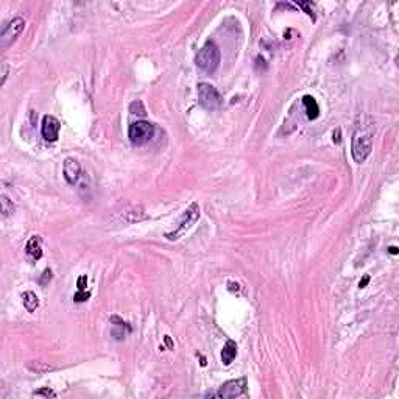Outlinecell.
<instances>
[{
	"mask_svg": "<svg viewBox=\"0 0 399 399\" xmlns=\"http://www.w3.org/2000/svg\"><path fill=\"white\" fill-rule=\"evenodd\" d=\"M373 151V134L365 126H357L351 139V155L356 162L362 164Z\"/></svg>",
	"mask_w": 399,
	"mask_h": 399,
	"instance_id": "obj_1",
	"label": "cell"
},
{
	"mask_svg": "<svg viewBox=\"0 0 399 399\" xmlns=\"http://www.w3.org/2000/svg\"><path fill=\"white\" fill-rule=\"evenodd\" d=\"M195 62L198 69H201L206 74H212L217 70L220 64V50L217 47V44L212 41H207L201 49L198 50Z\"/></svg>",
	"mask_w": 399,
	"mask_h": 399,
	"instance_id": "obj_2",
	"label": "cell"
},
{
	"mask_svg": "<svg viewBox=\"0 0 399 399\" xmlns=\"http://www.w3.org/2000/svg\"><path fill=\"white\" fill-rule=\"evenodd\" d=\"M200 219V206L198 203H192L190 204L187 209L184 211L183 217H181V220H179V225L176 226V229L173 232H167L166 234V237L169 240H178L179 237H183V235L192 228V226L195 225V222Z\"/></svg>",
	"mask_w": 399,
	"mask_h": 399,
	"instance_id": "obj_3",
	"label": "cell"
},
{
	"mask_svg": "<svg viewBox=\"0 0 399 399\" xmlns=\"http://www.w3.org/2000/svg\"><path fill=\"white\" fill-rule=\"evenodd\" d=\"M153 136H155V125L150 122L138 120L131 123L128 128V138L136 147H142V145L148 143Z\"/></svg>",
	"mask_w": 399,
	"mask_h": 399,
	"instance_id": "obj_4",
	"label": "cell"
},
{
	"mask_svg": "<svg viewBox=\"0 0 399 399\" xmlns=\"http://www.w3.org/2000/svg\"><path fill=\"white\" fill-rule=\"evenodd\" d=\"M198 102L204 110L215 111L219 110L223 103V98L220 92L209 83H200L198 85Z\"/></svg>",
	"mask_w": 399,
	"mask_h": 399,
	"instance_id": "obj_5",
	"label": "cell"
},
{
	"mask_svg": "<svg viewBox=\"0 0 399 399\" xmlns=\"http://www.w3.org/2000/svg\"><path fill=\"white\" fill-rule=\"evenodd\" d=\"M25 28V21L22 17H13L11 21H8L3 28L2 33H0V49L6 50L8 47L16 42V39L19 38V34L24 31Z\"/></svg>",
	"mask_w": 399,
	"mask_h": 399,
	"instance_id": "obj_6",
	"label": "cell"
},
{
	"mask_svg": "<svg viewBox=\"0 0 399 399\" xmlns=\"http://www.w3.org/2000/svg\"><path fill=\"white\" fill-rule=\"evenodd\" d=\"M247 393V379L240 377V379H232L225 382L217 392L207 393V398H220V399H232V398H239L242 395Z\"/></svg>",
	"mask_w": 399,
	"mask_h": 399,
	"instance_id": "obj_7",
	"label": "cell"
},
{
	"mask_svg": "<svg viewBox=\"0 0 399 399\" xmlns=\"http://www.w3.org/2000/svg\"><path fill=\"white\" fill-rule=\"evenodd\" d=\"M59 130H61V122L55 115H44L42 123H41V134L47 142H57L59 138Z\"/></svg>",
	"mask_w": 399,
	"mask_h": 399,
	"instance_id": "obj_8",
	"label": "cell"
},
{
	"mask_svg": "<svg viewBox=\"0 0 399 399\" xmlns=\"http://www.w3.org/2000/svg\"><path fill=\"white\" fill-rule=\"evenodd\" d=\"M62 173H64L66 181L70 186H75L81 176V166L74 158H67L62 164Z\"/></svg>",
	"mask_w": 399,
	"mask_h": 399,
	"instance_id": "obj_9",
	"label": "cell"
},
{
	"mask_svg": "<svg viewBox=\"0 0 399 399\" xmlns=\"http://www.w3.org/2000/svg\"><path fill=\"white\" fill-rule=\"evenodd\" d=\"M25 253L31 257V260H39L42 257V240L39 235H31L27 242Z\"/></svg>",
	"mask_w": 399,
	"mask_h": 399,
	"instance_id": "obj_10",
	"label": "cell"
},
{
	"mask_svg": "<svg viewBox=\"0 0 399 399\" xmlns=\"http://www.w3.org/2000/svg\"><path fill=\"white\" fill-rule=\"evenodd\" d=\"M235 356H237V344L234 340H228L225 343V348L222 351V362L223 365H231Z\"/></svg>",
	"mask_w": 399,
	"mask_h": 399,
	"instance_id": "obj_11",
	"label": "cell"
},
{
	"mask_svg": "<svg viewBox=\"0 0 399 399\" xmlns=\"http://www.w3.org/2000/svg\"><path fill=\"white\" fill-rule=\"evenodd\" d=\"M27 370L31 371L34 374H44V373H50V371L57 370L55 365L49 364V362H41V360H31L27 364Z\"/></svg>",
	"mask_w": 399,
	"mask_h": 399,
	"instance_id": "obj_12",
	"label": "cell"
},
{
	"mask_svg": "<svg viewBox=\"0 0 399 399\" xmlns=\"http://www.w3.org/2000/svg\"><path fill=\"white\" fill-rule=\"evenodd\" d=\"M303 105L306 108V113H307V117H309L311 120H315L316 117L320 115V106L316 103V100L312 97V95H304L303 97Z\"/></svg>",
	"mask_w": 399,
	"mask_h": 399,
	"instance_id": "obj_13",
	"label": "cell"
},
{
	"mask_svg": "<svg viewBox=\"0 0 399 399\" xmlns=\"http://www.w3.org/2000/svg\"><path fill=\"white\" fill-rule=\"evenodd\" d=\"M22 299H24V306H25V309L28 311V312H34L36 309H38V306H39V298L36 296V293L33 292H25L22 295Z\"/></svg>",
	"mask_w": 399,
	"mask_h": 399,
	"instance_id": "obj_14",
	"label": "cell"
},
{
	"mask_svg": "<svg viewBox=\"0 0 399 399\" xmlns=\"http://www.w3.org/2000/svg\"><path fill=\"white\" fill-rule=\"evenodd\" d=\"M0 206H2V215L3 217H8V215H11L14 212V204L6 195L0 197Z\"/></svg>",
	"mask_w": 399,
	"mask_h": 399,
	"instance_id": "obj_15",
	"label": "cell"
},
{
	"mask_svg": "<svg viewBox=\"0 0 399 399\" xmlns=\"http://www.w3.org/2000/svg\"><path fill=\"white\" fill-rule=\"evenodd\" d=\"M130 113H131V114H139V115H145V114H147V113H145V108H143L142 102H134V103H131V106H130Z\"/></svg>",
	"mask_w": 399,
	"mask_h": 399,
	"instance_id": "obj_16",
	"label": "cell"
},
{
	"mask_svg": "<svg viewBox=\"0 0 399 399\" xmlns=\"http://www.w3.org/2000/svg\"><path fill=\"white\" fill-rule=\"evenodd\" d=\"M89 298H90V292H87V290H78V292L74 295V301L83 303V301H87Z\"/></svg>",
	"mask_w": 399,
	"mask_h": 399,
	"instance_id": "obj_17",
	"label": "cell"
},
{
	"mask_svg": "<svg viewBox=\"0 0 399 399\" xmlns=\"http://www.w3.org/2000/svg\"><path fill=\"white\" fill-rule=\"evenodd\" d=\"M33 396H44V398H57V393L53 392L50 388H41V390H36L33 393Z\"/></svg>",
	"mask_w": 399,
	"mask_h": 399,
	"instance_id": "obj_18",
	"label": "cell"
},
{
	"mask_svg": "<svg viewBox=\"0 0 399 399\" xmlns=\"http://www.w3.org/2000/svg\"><path fill=\"white\" fill-rule=\"evenodd\" d=\"M77 287H78V290H86V287H87V276H80L78 281H77Z\"/></svg>",
	"mask_w": 399,
	"mask_h": 399,
	"instance_id": "obj_19",
	"label": "cell"
},
{
	"mask_svg": "<svg viewBox=\"0 0 399 399\" xmlns=\"http://www.w3.org/2000/svg\"><path fill=\"white\" fill-rule=\"evenodd\" d=\"M49 279H52V271L47 268V270H44V273H42V276H41V279H39V283L42 284V285H45L47 284V281Z\"/></svg>",
	"mask_w": 399,
	"mask_h": 399,
	"instance_id": "obj_20",
	"label": "cell"
},
{
	"mask_svg": "<svg viewBox=\"0 0 399 399\" xmlns=\"http://www.w3.org/2000/svg\"><path fill=\"white\" fill-rule=\"evenodd\" d=\"M6 75H8V64L6 62H2V85H5Z\"/></svg>",
	"mask_w": 399,
	"mask_h": 399,
	"instance_id": "obj_21",
	"label": "cell"
},
{
	"mask_svg": "<svg viewBox=\"0 0 399 399\" xmlns=\"http://www.w3.org/2000/svg\"><path fill=\"white\" fill-rule=\"evenodd\" d=\"M368 283H370V276L367 275V276H364V279H362L360 283H359V287H360V288H365V287L368 285Z\"/></svg>",
	"mask_w": 399,
	"mask_h": 399,
	"instance_id": "obj_22",
	"label": "cell"
},
{
	"mask_svg": "<svg viewBox=\"0 0 399 399\" xmlns=\"http://www.w3.org/2000/svg\"><path fill=\"white\" fill-rule=\"evenodd\" d=\"M340 134H342L340 128L334 131V142H340Z\"/></svg>",
	"mask_w": 399,
	"mask_h": 399,
	"instance_id": "obj_23",
	"label": "cell"
},
{
	"mask_svg": "<svg viewBox=\"0 0 399 399\" xmlns=\"http://www.w3.org/2000/svg\"><path fill=\"white\" fill-rule=\"evenodd\" d=\"M388 251L392 253V255H398V248H396V247H390Z\"/></svg>",
	"mask_w": 399,
	"mask_h": 399,
	"instance_id": "obj_24",
	"label": "cell"
},
{
	"mask_svg": "<svg viewBox=\"0 0 399 399\" xmlns=\"http://www.w3.org/2000/svg\"><path fill=\"white\" fill-rule=\"evenodd\" d=\"M166 343L169 344V348H173V343H171V340H170V337H169V335H167V337H166Z\"/></svg>",
	"mask_w": 399,
	"mask_h": 399,
	"instance_id": "obj_25",
	"label": "cell"
}]
</instances>
